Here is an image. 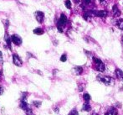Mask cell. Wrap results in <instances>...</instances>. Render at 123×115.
<instances>
[{"instance_id":"obj_10","label":"cell","mask_w":123,"mask_h":115,"mask_svg":"<svg viewBox=\"0 0 123 115\" xmlns=\"http://www.w3.org/2000/svg\"><path fill=\"white\" fill-rule=\"evenodd\" d=\"M112 14L114 15V17H119L121 15V11L117 5H114L112 8Z\"/></svg>"},{"instance_id":"obj_14","label":"cell","mask_w":123,"mask_h":115,"mask_svg":"<svg viewBox=\"0 0 123 115\" xmlns=\"http://www.w3.org/2000/svg\"><path fill=\"white\" fill-rule=\"evenodd\" d=\"M82 110L83 111H86V112H90L91 110V107L88 102H86V103L83 104V107H82Z\"/></svg>"},{"instance_id":"obj_28","label":"cell","mask_w":123,"mask_h":115,"mask_svg":"<svg viewBox=\"0 0 123 115\" xmlns=\"http://www.w3.org/2000/svg\"><path fill=\"white\" fill-rule=\"evenodd\" d=\"M3 92H4V88H3V87H1V86H0V96H1V95H3Z\"/></svg>"},{"instance_id":"obj_2","label":"cell","mask_w":123,"mask_h":115,"mask_svg":"<svg viewBox=\"0 0 123 115\" xmlns=\"http://www.w3.org/2000/svg\"><path fill=\"white\" fill-rule=\"evenodd\" d=\"M93 61H94L96 69L98 71L103 72V71H105V64L102 62V61L100 60V59L97 58V57H93Z\"/></svg>"},{"instance_id":"obj_27","label":"cell","mask_w":123,"mask_h":115,"mask_svg":"<svg viewBox=\"0 0 123 115\" xmlns=\"http://www.w3.org/2000/svg\"><path fill=\"white\" fill-rule=\"evenodd\" d=\"M3 53L0 51V66H3Z\"/></svg>"},{"instance_id":"obj_32","label":"cell","mask_w":123,"mask_h":115,"mask_svg":"<svg viewBox=\"0 0 123 115\" xmlns=\"http://www.w3.org/2000/svg\"><path fill=\"white\" fill-rule=\"evenodd\" d=\"M93 115H99V114H93Z\"/></svg>"},{"instance_id":"obj_17","label":"cell","mask_w":123,"mask_h":115,"mask_svg":"<svg viewBox=\"0 0 123 115\" xmlns=\"http://www.w3.org/2000/svg\"><path fill=\"white\" fill-rule=\"evenodd\" d=\"M116 75H117V76L119 78V79H121V78L123 76V72L122 70L120 69H116Z\"/></svg>"},{"instance_id":"obj_3","label":"cell","mask_w":123,"mask_h":115,"mask_svg":"<svg viewBox=\"0 0 123 115\" xmlns=\"http://www.w3.org/2000/svg\"><path fill=\"white\" fill-rule=\"evenodd\" d=\"M97 80L105 84V86H113L115 84V81L113 78L110 77V76H97Z\"/></svg>"},{"instance_id":"obj_23","label":"cell","mask_w":123,"mask_h":115,"mask_svg":"<svg viewBox=\"0 0 123 115\" xmlns=\"http://www.w3.org/2000/svg\"><path fill=\"white\" fill-rule=\"evenodd\" d=\"M66 61H67V55H66V54H63V55H61V57H60V61L65 62Z\"/></svg>"},{"instance_id":"obj_5","label":"cell","mask_w":123,"mask_h":115,"mask_svg":"<svg viewBox=\"0 0 123 115\" xmlns=\"http://www.w3.org/2000/svg\"><path fill=\"white\" fill-rule=\"evenodd\" d=\"M34 17L36 21L39 24H43L44 20V13L42 11H36L34 12Z\"/></svg>"},{"instance_id":"obj_16","label":"cell","mask_w":123,"mask_h":115,"mask_svg":"<svg viewBox=\"0 0 123 115\" xmlns=\"http://www.w3.org/2000/svg\"><path fill=\"white\" fill-rule=\"evenodd\" d=\"M105 115H117V109H116V108H111L110 110H109Z\"/></svg>"},{"instance_id":"obj_15","label":"cell","mask_w":123,"mask_h":115,"mask_svg":"<svg viewBox=\"0 0 123 115\" xmlns=\"http://www.w3.org/2000/svg\"><path fill=\"white\" fill-rule=\"evenodd\" d=\"M116 26H117L118 29H123V19H119L117 21V23H116Z\"/></svg>"},{"instance_id":"obj_24","label":"cell","mask_w":123,"mask_h":115,"mask_svg":"<svg viewBox=\"0 0 123 115\" xmlns=\"http://www.w3.org/2000/svg\"><path fill=\"white\" fill-rule=\"evenodd\" d=\"M3 23L4 24L5 29L7 30V28H8V26H9V21H8V20H3Z\"/></svg>"},{"instance_id":"obj_4","label":"cell","mask_w":123,"mask_h":115,"mask_svg":"<svg viewBox=\"0 0 123 115\" xmlns=\"http://www.w3.org/2000/svg\"><path fill=\"white\" fill-rule=\"evenodd\" d=\"M10 38H11L12 43H13V45H15V46H21L22 43H23V40H22V38L17 34H12V35L10 36Z\"/></svg>"},{"instance_id":"obj_26","label":"cell","mask_w":123,"mask_h":115,"mask_svg":"<svg viewBox=\"0 0 123 115\" xmlns=\"http://www.w3.org/2000/svg\"><path fill=\"white\" fill-rule=\"evenodd\" d=\"M25 113H26V114H27V115H33V111H32V109H31L30 108H29L28 109H26Z\"/></svg>"},{"instance_id":"obj_20","label":"cell","mask_w":123,"mask_h":115,"mask_svg":"<svg viewBox=\"0 0 123 115\" xmlns=\"http://www.w3.org/2000/svg\"><path fill=\"white\" fill-rule=\"evenodd\" d=\"M32 104L35 108H39L41 106V104H42V102H41L40 101H33Z\"/></svg>"},{"instance_id":"obj_11","label":"cell","mask_w":123,"mask_h":115,"mask_svg":"<svg viewBox=\"0 0 123 115\" xmlns=\"http://www.w3.org/2000/svg\"><path fill=\"white\" fill-rule=\"evenodd\" d=\"M33 33H34V34H37V35H41V34H44V30L42 29V28L38 27V28H36V29H34V30H33Z\"/></svg>"},{"instance_id":"obj_6","label":"cell","mask_w":123,"mask_h":115,"mask_svg":"<svg viewBox=\"0 0 123 115\" xmlns=\"http://www.w3.org/2000/svg\"><path fill=\"white\" fill-rule=\"evenodd\" d=\"M12 57H13V63L14 64V66H16V67H22L23 61L21 60V58H20L18 54H13Z\"/></svg>"},{"instance_id":"obj_12","label":"cell","mask_w":123,"mask_h":115,"mask_svg":"<svg viewBox=\"0 0 123 115\" xmlns=\"http://www.w3.org/2000/svg\"><path fill=\"white\" fill-rule=\"evenodd\" d=\"M73 72H74V74L77 75V76L81 75L83 72V68L81 67H74V69H73Z\"/></svg>"},{"instance_id":"obj_22","label":"cell","mask_w":123,"mask_h":115,"mask_svg":"<svg viewBox=\"0 0 123 115\" xmlns=\"http://www.w3.org/2000/svg\"><path fill=\"white\" fill-rule=\"evenodd\" d=\"M91 1L92 0H82V5H83V7H86V6H87V5H89L90 3H91Z\"/></svg>"},{"instance_id":"obj_9","label":"cell","mask_w":123,"mask_h":115,"mask_svg":"<svg viewBox=\"0 0 123 115\" xmlns=\"http://www.w3.org/2000/svg\"><path fill=\"white\" fill-rule=\"evenodd\" d=\"M93 16H94V14H93V13H92V10L86 11L84 13V14H83V18H84V20H86V21H90Z\"/></svg>"},{"instance_id":"obj_21","label":"cell","mask_w":123,"mask_h":115,"mask_svg":"<svg viewBox=\"0 0 123 115\" xmlns=\"http://www.w3.org/2000/svg\"><path fill=\"white\" fill-rule=\"evenodd\" d=\"M28 96H29V93H28V92H22L21 101H26V98L28 97Z\"/></svg>"},{"instance_id":"obj_8","label":"cell","mask_w":123,"mask_h":115,"mask_svg":"<svg viewBox=\"0 0 123 115\" xmlns=\"http://www.w3.org/2000/svg\"><path fill=\"white\" fill-rule=\"evenodd\" d=\"M92 13L94 14V16L100 17V18H105V17L107 16V12L105 10H99V11H94V10H92Z\"/></svg>"},{"instance_id":"obj_18","label":"cell","mask_w":123,"mask_h":115,"mask_svg":"<svg viewBox=\"0 0 123 115\" xmlns=\"http://www.w3.org/2000/svg\"><path fill=\"white\" fill-rule=\"evenodd\" d=\"M83 98H84V100L86 101V102H89L90 100L91 99V96H90V94L85 93L84 95H83Z\"/></svg>"},{"instance_id":"obj_29","label":"cell","mask_w":123,"mask_h":115,"mask_svg":"<svg viewBox=\"0 0 123 115\" xmlns=\"http://www.w3.org/2000/svg\"><path fill=\"white\" fill-rule=\"evenodd\" d=\"M2 76H3V71H2V70H0V79H1Z\"/></svg>"},{"instance_id":"obj_19","label":"cell","mask_w":123,"mask_h":115,"mask_svg":"<svg viewBox=\"0 0 123 115\" xmlns=\"http://www.w3.org/2000/svg\"><path fill=\"white\" fill-rule=\"evenodd\" d=\"M65 5L68 9H71V2H70V0H65Z\"/></svg>"},{"instance_id":"obj_30","label":"cell","mask_w":123,"mask_h":115,"mask_svg":"<svg viewBox=\"0 0 123 115\" xmlns=\"http://www.w3.org/2000/svg\"><path fill=\"white\" fill-rule=\"evenodd\" d=\"M55 113H59V108H55Z\"/></svg>"},{"instance_id":"obj_33","label":"cell","mask_w":123,"mask_h":115,"mask_svg":"<svg viewBox=\"0 0 123 115\" xmlns=\"http://www.w3.org/2000/svg\"><path fill=\"white\" fill-rule=\"evenodd\" d=\"M121 79H122V81H123V76H122V78H121Z\"/></svg>"},{"instance_id":"obj_31","label":"cell","mask_w":123,"mask_h":115,"mask_svg":"<svg viewBox=\"0 0 123 115\" xmlns=\"http://www.w3.org/2000/svg\"><path fill=\"white\" fill-rule=\"evenodd\" d=\"M74 2L75 3H79L80 2V0H74Z\"/></svg>"},{"instance_id":"obj_25","label":"cell","mask_w":123,"mask_h":115,"mask_svg":"<svg viewBox=\"0 0 123 115\" xmlns=\"http://www.w3.org/2000/svg\"><path fill=\"white\" fill-rule=\"evenodd\" d=\"M68 115H79V114H78L77 110H76L75 108H74L73 110L70 111V114H69Z\"/></svg>"},{"instance_id":"obj_13","label":"cell","mask_w":123,"mask_h":115,"mask_svg":"<svg viewBox=\"0 0 123 115\" xmlns=\"http://www.w3.org/2000/svg\"><path fill=\"white\" fill-rule=\"evenodd\" d=\"M19 108L21 109H23L24 111H25L26 109H28L30 107H29V104L26 102V101H21V102H20V104H19Z\"/></svg>"},{"instance_id":"obj_1","label":"cell","mask_w":123,"mask_h":115,"mask_svg":"<svg viewBox=\"0 0 123 115\" xmlns=\"http://www.w3.org/2000/svg\"><path fill=\"white\" fill-rule=\"evenodd\" d=\"M67 22H68V19H67L66 15L65 14H61L60 16V19H59L58 22L56 24V27L57 29L60 33H63L64 32V28L65 27Z\"/></svg>"},{"instance_id":"obj_7","label":"cell","mask_w":123,"mask_h":115,"mask_svg":"<svg viewBox=\"0 0 123 115\" xmlns=\"http://www.w3.org/2000/svg\"><path fill=\"white\" fill-rule=\"evenodd\" d=\"M4 41L6 42V46H8V48L10 50H12V41H11V38H10L8 33L7 32V30L5 29V34H4Z\"/></svg>"}]
</instances>
